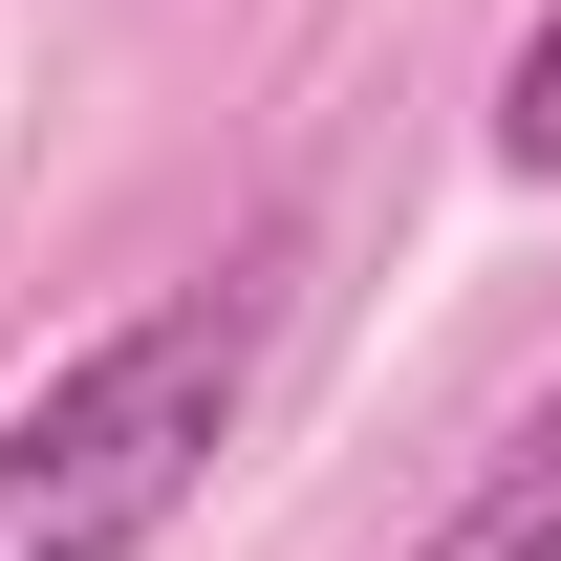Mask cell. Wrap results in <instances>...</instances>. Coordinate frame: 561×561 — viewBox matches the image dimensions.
I'll return each instance as SVG.
<instances>
[{
	"instance_id": "cell-3",
	"label": "cell",
	"mask_w": 561,
	"mask_h": 561,
	"mask_svg": "<svg viewBox=\"0 0 561 561\" xmlns=\"http://www.w3.org/2000/svg\"><path fill=\"white\" fill-rule=\"evenodd\" d=\"M496 173H561V0L518 22V66H496Z\"/></svg>"
},
{
	"instance_id": "cell-2",
	"label": "cell",
	"mask_w": 561,
	"mask_h": 561,
	"mask_svg": "<svg viewBox=\"0 0 561 561\" xmlns=\"http://www.w3.org/2000/svg\"><path fill=\"white\" fill-rule=\"evenodd\" d=\"M411 561H561V389L496 432L454 496H432V540H411Z\"/></svg>"
},
{
	"instance_id": "cell-1",
	"label": "cell",
	"mask_w": 561,
	"mask_h": 561,
	"mask_svg": "<svg viewBox=\"0 0 561 561\" xmlns=\"http://www.w3.org/2000/svg\"><path fill=\"white\" fill-rule=\"evenodd\" d=\"M260 346H280V238H238L216 280H173L108 346H66L0 411V561H151L216 496L238 411H260Z\"/></svg>"
}]
</instances>
